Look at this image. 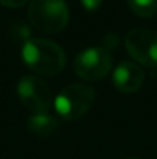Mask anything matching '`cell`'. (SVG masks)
I'll use <instances>...</instances> for the list:
<instances>
[{
	"mask_svg": "<svg viewBox=\"0 0 157 159\" xmlns=\"http://www.w3.org/2000/svg\"><path fill=\"white\" fill-rule=\"evenodd\" d=\"M28 130L39 138H50L59 128V119L50 113L33 114L28 119Z\"/></svg>",
	"mask_w": 157,
	"mask_h": 159,
	"instance_id": "ba28073f",
	"label": "cell"
},
{
	"mask_svg": "<svg viewBox=\"0 0 157 159\" xmlns=\"http://www.w3.org/2000/svg\"><path fill=\"white\" fill-rule=\"evenodd\" d=\"M125 47L137 63L150 68L157 66V31L134 28L126 34Z\"/></svg>",
	"mask_w": 157,
	"mask_h": 159,
	"instance_id": "8992f818",
	"label": "cell"
},
{
	"mask_svg": "<svg viewBox=\"0 0 157 159\" xmlns=\"http://www.w3.org/2000/svg\"><path fill=\"white\" fill-rule=\"evenodd\" d=\"M129 9L139 17H153L157 12V0H126Z\"/></svg>",
	"mask_w": 157,
	"mask_h": 159,
	"instance_id": "9c48e42d",
	"label": "cell"
},
{
	"mask_svg": "<svg viewBox=\"0 0 157 159\" xmlns=\"http://www.w3.org/2000/svg\"><path fill=\"white\" fill-rule=\"evenodd\" d=\"M112 68V56L109 50L103 47H91L76 56L74 59V71L76 74L89 82L105 79Z\"/></svg>",
	"mask_w": 157,
	"mask_h": 159,
	"instance_id": "277c9868",
	"label": "cell"
},
{
	"mask_svg": "<svg viewBox=\"0 0 157 159\" xmlns=\"http://www.w3.org/2000/svg\"><path fill=\"white\" fill-rule=\"evenodd\" d=\"M112 82L119 91L131 94L142 88L145 82V74H143V70L137 63L123 60L122 63L116 66L114 74H112Z\"/></svg>",
	"mask_w": 157,
	"mask_h": 159,
	"instance_id": "52a82bcc",
	"label": "cell"
},
{
	"mask_svg": "<svg viewBox=\"0 0 157 159\" xmlns=\"http://www.w3.org/2000/svg\"><path fill=\"white\" fill-rule=\"evenodd\" d=\"M22 59L25 65L40 76L59 74L66 65L63 48L48 39H28L22 47Z\"/></svg>",
	"mask_w": 157,
	"mask_h": 159,
	"instance_id": "6da1fadb",
	"label": "cell"
},
{
	"mask_svg": "<svg viewBox=\"0 0 157 159\" xmlns=\"http://www.w3.org/2000/svg\"><path fill=\"white\" fill-rule=\"evenodd\" d=\"M28 19L36 30L46 34H57L66 28L69 9L65 0H31Z\"/></svg>",
	"mask_w": 157,
	"mask_h": 159,
	"instance_id": "7a4b0ae2",
	"label": "cell"
},
{
	"mask_svg": "<svg viewBox=\"0 0 157 159\" xmlns=\"http://www.w3.org/2000/svg\"><path fill=\"white\" fill-rule=\"evenodd\" d=\"M128 159H137V158H128Z\"/></svg>",
	"mask_w": 157,
	"mask_h": 159,
	"instance_id": "7c38bea8",
	"label": "cell"
},
{
	"mask_svg": "<svg viewBox=\"0 0 157 159\" xmlns=\"http://www.w3.org/2000/svg\"><path fill=\"white\" fill-rule=\"evenodd\" d=\"M28 0H0V5L6 8H22L26 5Z\"/></svg>",
	"mask_w": 157,
	"mask_h": 159,
	"instance_id": "8fae6325",
	"label": "cell"
},
{
	"mask_svg": "<svg viewBox=\"0 0 157 159\" xmlns=\"http://www.w3.org/2000/svg\"><path fill=\"white\" fill-rule=\"evenodd\" d=\"M17 96L28 111L33 114L48 113L54 105V96L50 85L37 76H25L19 80Z\"/></svg>",
	"mask_w": 157,
	"mask_h": 159,
	"instance_id": "5b68a950",
	"label": "cell"
},
{
	"mask_svg": "<svg viewBox=\"0 0 157 159\" xmlns=\"http://www.w3.org/2000/svg\"><path fill=\"white\" fill-rule=\"evenodd\" d=\"M96 91L85 84H69L54 98V110L65 120H76L94 105Z\"/></svg>",
	"mask_w": 157,
	"mask_h": 159,
	"instance_id": "3957f363",
	"label": "cell"
},
{
	"mask_svg": "<svg viewBox=\"0 0 157 159\" xmlns=\"http://www.w3.org/2000/svg\"><path fill=\"white\" fill-rule=\"evenodd\" d=\"M102 2H103V0H80L82 6H83L86 11H89V12H94V11H97V9L100 8Z\"/></svg>",
	"mask_w": 157,
	"mask_h": 159,
	"instance_id": "30bf717a",
	"label": "cell"
}]
</instances>
